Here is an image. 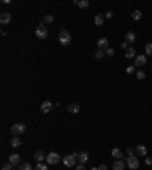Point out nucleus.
<instances>
[{
  "label": "nucleus",
  "instance_id": "7c9ffc66",
  "mask_svg": "<svg viewBox=\"0 0 152 170\" xmlns=\"http://www.w3.org/2000/svg\"><path fill=\"white\" fill-rule=\"evenodd\" d=\"M107 55H108L110 58H113L114 55H116V52H114V49H110V47H108V49H107Z\"/></svg>",
  "mask_w": 152,
  "mask_h": 170
},
{
  "label": "nucleus",
  "instance_id": "72a5a7b5",
  "mask_svg": "<svg viewBox=\"0 0 152 170\" xmlns=\"http://www.w3.org/2000/svg\"><path fill=\"white\" fill-rule=\"evenodd\" d=\"M134 152H135V150H134V149H131V147H128V149H126V153H128L129 156H131V155H134Z\"/></svg>",
  "mask_w": 152,
  "mask_h": 170
},
{
  "label": "nucleus",
  "instance_id": "39448f33",
  "mask_svg": "<svg viewBox=\"0 0 152 170\" xmlns=\"http://www.w3.org/2000/svg\"><path fill=\"white\" fill-rule=\"evenodd\" d=\"M35 36L40 38V40H44V38H47V29H46L44 24H40V26L35 29Z\"/></svg>",
  "mask_w": 152,
  "mask_h": 170
},
{
  "label": "nucleus",
  "instance_id": "f03ea898",
  "mask_svg": "<svg viewBox=\"0 0 152 170\" xmlns=\"http://www.w3.org/2000/svg\"><path fill=\"white\" fill-rule=\"evenodd\" d=\"M24 131H26V125L24 123H15V125L11 126V134L14 137H18L20 134L24 132Z\"/></svg>",
  "mask_w": 152,
  "mask_h": 170
},
{
  "label": "nucleus",
  "instance_id": "473e14b6",
  "mask_svg": "<svg viewBox=\"0 0 152 170\" xmlns=\"http://www.w3.org/2000/svg\"><path fill=\"white\" fill-rule=\"evenodd\" d=\"M113 15H114V14H113V11H108L107 14H105V18H113Z\"/></svg>",
  "mask_w": 152,
  "mask_h": 170
},
{
  "label": "nucleus",
  "instance_id": "6e6552de",
  "mask_svg": "<svg viewBox=\"0 0 152 170\" xmlns=\"http://www.w3.org/2000/svg\"><path fill=\"white\" fill-rule=\"evenodd\" d=\"M11 21H12V15L9 12H2V14H0V23L2 24H9Z\"/></svg>",
  "mask_w": 152,
  "mask_h": 170
},
{
  "label": "nucleus",
  "instance_id": "c85d7f7f",
  "mask_svg": "<svg viewBox=\"0 0 152 170\" xmlns=\"http://www.w3.org/2000/svg\"><path fill=\"white\" fill-rule=\"evenodd\" d=\"M145 52H146V55H152V43H148L145 46Z\"/></svg>",
  "mask_w": 152,
  "mask_h": 170
},
{
  "label": "nucleus",
  "instance_id": "4c0bfd02",
  "mask_svg": "<svg viewBox=\"0 0 152 170\" xmlns=\"http://www.w3.org/2000/svg\"><path fill=\"white\" fill-rule=\"evenodd\" d=\"M97 169H99V170H108V169H107V166H105V164H102V166H99V167H97Z\"/></svg>",
  "mask_w": 152,
  "mask_h": 170
},
{
  "label": "nucleus",
  "instance_id": "423d86ee",
  "mask_svg": "<svg viewBox=\"0 0 152 170\" xmlns=\"http://www.w3.org/2000/svg\"><path fill=\"white\" fill-rule=\"evenodd\" d=\"M62 164H64L66 167H75L76 164V158L73 155H66L64 158H62Z\"/></svg>",
  "mask_w": 152,
  "mask_h": 170
},
{
  "label": "nucleus",
  "instance_id": "4be33fe9",
  "mask_svg": "<svg viewBox=\"0 0 152 170\" xmlns=\"http://www.w3.org/2000/svg\"><path fill=\"white\" fill-rule=\"evenodd\" d=\"M131 18H132L134 21H138V20L142 18V12L138 11V9H135V11L132 12V14H131Z\"/></svg>",
  "mask_w": 152,
  "mask_h": 170
},
{
  "label": "nucleus",
  "instance_id": "4468645a",
  "mask_svg": "<svg viewBox=\"0 0 152 170\" xmlns=\"http://www.w3.org/2000/svg\"><path fill=\"white\" fill-rule=\"evenodd\" d=\"M79 109H81V107L78 105V103H69V107H67V111L70 114H78Z\"/></svg>",
  "mask_w": 152,
  "mask_h": 170
},
{
  "label": "nucleus",
  "instance_id": "e433bc0d",
  "mask_svg": "<svg viewBox=\"0 0 152 170\" xmlns=\"http://www.w3.org/2000/svg\"><path fill=\"white\" fill-rule=\"evenodd\" d=\"M145 163H146L148 166H152V158H146V160H145Z\"/></svg>",
  "mask_w": 152,
  "mask_h": 170
},
{
  "label": "nucleus",
  "instance_id": "c756f323",
  "mask_svg": "<svg viewBox=\"0 0 152 170\" xmlns=\"http://www.w3.org/2000/svg\"><path fill=\"white\" fill-rule=\"evenodd\" d=\"M12 167H14V166H12L11 163H6V164L2 166V170H12Z\"/></svg>",
  "mask_w": 152,
  "mask_h": 170
},
{
  "label": "nucleus",
  "instance_id": "ddd939ff",
  "mask_svg": "<svg viewBox=\"0 0 152 170\" xmlns=\"http://www.w3.org/2000/svg\"><path fill=\"white\" fill-rule=\"evenodd\" d=\"M146 62H148V59H146L145 55L135 56V67H143V65H146Z\"/></svg>",
  "mask_w": 152,
  "mask_h": 170
},
{
  "label": "nucleus",
  "instance_id": "f3484780",
  "mask_svg": "<svg viewBox=\"0 0 152 170\" xmlns=\"http://www.w3.org/2000/svg\"><path fill=\"white\" fill-rule=\"evenodd\" d=\"M104 21H105V15L104 14H96L94 15V24L96 26H102Z\"/></svg>",
  "mask_w": 152,
  "mask_h": 170
},
{
  "label": "nucleus",
  "instance_id": "dca6fc26",
  "mask_svg": "<svg viewBox=\"0 0 152 170\" xmlns=\"http://www.w3.org/2000/svg\"><path fill=\"white\" fill-rule=\"evenodd\" d=\"M111 155H113L116 160H122V158H123V152H122L119 147H114V149L111 150Z\"/></svg>",
  "mask_w": 152,
  "mask_h": 170
},
{
  "label": "nucleus",
  "instance_id": "c9c22d12",
  "mask_svg": "<svg viewBox=\"0 0 152 170\" xmlns=\"http://www.w3.org/2000/svg\"><path fill=\"white\" fill-rule=\"evenodd\" d=\"M120 49H125V50H126V49H128V43H125V41H123V43L120 44Z\"/></svg>",
  "mask_w": 152,
  "mask_h": 170
},
{
  "label": "nucleus",
  "instance_id": "1a4fd4ad",
  "mask_svg": "<svg viewBox=\"0 0 152 170\" xmlns=\"http://www.w3.org/2000/svg\"><path fill=\"white\" fill-rule=\"evenodd\" d=\"M97 49H100V50H107L108 49V38L107 36H102V38L97 40Z\"/></svg>",
  "mask_w": 152,
  "mask_h": 170
},
{
  "label": "nucleus",
  "instance_id": "aec40b11",
  "mask_svg": "<svg viewBox=\"0 0 152 170\" xmlns=\"http://www.w3.org/2000/svg\"><path fill=\"white\" fill-rule=\"evenodd\" d=\"M88 160H90V158H88V153H87V152H81V153H79V156H78L79 164H85Z\"/></svg>",
  "mask_w": 152,
  "mask_h": 170
},
{
  "label": "nucleus",
  "instance_id": "58836bf2",
  "mask_svg": "<svg viewBox=\"0 0 152 170\" xmlns=\"http://www.w3.org/2000/svg\"><path fill=\"white\" fill-rule=\"evenodd\" d=\"M72 155H73V156H75V158H76V160H78V156H79V152H73V153H72Z\"/></svg>",
  "mask_w": 152,
  "mask_h": 170
},
{
  "label": "nucleus",
  "instance_id": "b1692460",
  "mask_svg": "<svg viewBox=\"0 0 152 170\" xmlns=\"http://www.w3.org/2000/svg\"><path fill=\"white\" fill-rule=\"evenodd\" d=\"M105 56V50H100V49H97L96 52H94V58L96 59H102Z\"/></svg>",
  "mask_w": 152,
  "mask_h": 170
},
{
  "label": "nucleus",
  "instance_id": "6ab92c4d",
  "mask_svg": "<svg viewBox=\"0 0 152 170\" xmlns=\"http://www.w3.org/2000/svg\"><path fill=\"white\" fill-rule=\"evenodd\" d=\"M34 160H35L37 163H41L43 160H46V156H44V153H43L41 150H37V152L34 153Z\"/></svg>",
  "mask_w": 152,
  "mask_h": 170
},
{
  "label": "nucleus",
  "instance_id": "f704fd0d",
  "mask_svg": "<svg viewBox=\"0 0 152 170\" xmlns=\"http://www.w3.org/2000/svg\"><path fill=\"white\" fill-rule=\"evenodd\" d=\"M75 170H85V167H84V164H78L75 167Z\"/></svg>",
  "mask_w": 152,
  "mask_h": 170
},
{
  "label": "nucleus",
  "instance_id": "7ed1b4c3",
  "mask_svg": "<svg viewBox=\"0 0 152 170\" xmlns=\"http://www.w3.org/2000/svg\"><path fill=\"white\" fill-rule=\"evenodd\" d=\"M126 166H128L131 170H137L138 167H140V161H138L137 155H131L126 158Z\"/></svg>",
  "mask_w": 152,
  "mask_h": 170
},
{
  "label": "nucleus",
  "instance_id": "f257e3e1",
  "mask_svg": "<svg viewBox=\"0 0 152 170\" xmlns=\"http://www.w3.org/2000/svg\"><path fill=\"white\" fill-rule=\"evenodd\" d=\"M58 41H59L61 46H69V44L72 43V35H70V32L66 31V29H62V31L59 32V35H58Z\"/></svg>",
  "mask_w": 152,
  "mask_h": 170
},
{
  "label": "nucleus",
  "instance_id": "9b49d317",
  "mask_svg": "<svg viewBox=\"0 0 152 170\" xmlns=\"http://www.w3.org/2000/svg\"><path fill=\"white\" fill-rule=\"evenodd\" d=\"M146 153H148L146 146H143V144H137L135 146V155L137 156H146Z\"/></svg>",
  "mask_w": 152,
  "mask_h": 170
},
{
  "label": "nucleus",
  "instance_id": "cd10ccee",
  "mask_svg": "<svg viewBox=\"0 0 152 170\" xmlns=\"http://www.w3.org/2000/svg\"><path fill=\"white\" fill-rule=\"evenodd\" d=\"M34 170H47V166L43 164V163H38V164L34 167Z\"/></svg>",
  "mask_w": 152,
  "mask_h": 170
},
{
  "label": "nucleus",
  "instance_id": "a211bd4d",
  "mask_svg": "<svg viewBox=\"0 0 152 170\" xmlns=\"http://www.w3.org/2000/svg\"><path fill=\"white\" fill-rule=\"evenodd\" d=\"M134 41H135V34H134V32H126V35H125V43L131 44V43H134Z\"/></svg>",
  "mask_w": 152,
  "mask_h": 170
},
{
  "label": "nucleus",
  "instance_id": "ea45409f",
  "mask_svg": "<svg viewBox=\"0 0 152 170\" xmlns=\"http://www.w3.org/2000/svg\"><path fill=\"white\" fill-rule=\"evenodd\" d=\"M90 170H99V169H97V167H91Z\"/></svg>",
  "mask_w": 152,
  "mask_h": 170
},
{
  "label": "nucleus",
  "instance_id": "393cba45",
  "mask_svg": "<svg viewBox=\"0 0 152 170\" xmlns=\"http://www.w3.org/2000/svg\"><path fill=\"white\" fill-rule=\"evenodd\" d=\"M18 170H34V169H32L31 163H21L20 167H18Z\"/></svg>",
  "mask_w": 152,
  "mask_h": 170
},
{
  "label": "nucleus",
  "instance_id": "9d476101",
  "mask_svg": "<svg viewBox=\"0 0 152 170\" xmlns=\"http://www.w3.org/2000/svg\"><path fill=\"white\" fill-rule=\"evenodd\" d=\"M52 108H53V103L50 102V100H44V102L41 103V111L46 112V114L52 111Z\"/></svg>",
  "mask_w": 152,
  "mask_h": 170
},
{
  "label": "nucleus",
  "instance_id": "2eb2a0df",
  "mask_svg": "<svg viewBox=\"0 0 152 170\" xmlns=\"http://www.w3.org/2000/svg\"><path fill=\"white\" fill-rule=\"evenodd\" d=\"M9 144H11V147L18 149V147H21V140H20L18 137H12L11 141H9Z\"/></svg>",
  "mask_w": 152,
  "mask_h": 170
},
{
  "label": "nucleus",
  "instance_id": "5701e85b",
  "mask_svg": "<svg viewBox=\"0 0 152 170\" xmlns=\"http://www.w3.org/2000/svg\"><path fill=\"white\" fill-rule=\"evenodd\" d=\"M78 6H79L81 9H87L88 6H90V2H88V0H79V2H78Z\"/></svg>",
  "mask_w": 152,
  "mask_h": 170
},
{
  "label": "nucleus",
  "instance_id": "20e7f679",
  "mask_svg": "<svg viewBox=\"0 0 152 170\" xmlns=\"http://www.w3.org/2000/svg\"><path fill=\"white\" fill-rule=\"evenodd\" d=\"M59 158H61V156H59L56 152H49V153L46 155V163H47L49 166H55V164H58Z\"/></svg>",
  "mask_w": 152,
  "mask_h": 170
},
{
  "label": "nucleus",
  "instance_id": "bb28decb",
  "mask_svg": "<svg viewBox=\"0 0 152 170\" xmlns=\"http://www.w3.org/2000/svg\"><path fill=\"white\" fill-rule=\"evenodd\" d=\"M135 76H137V79L142 81V79H145V77H146V73H145L143 70H138V72L135 73Z\"/></svg>",
  "mask_w": 152,
  "mask_h": 170
},
{
  "label": "nucleus",
  "instance_id": "2f4dec72",
  "mask_svg": "<svg viewBox=\"0 0 152 170\" xmlns=\"http://www.w3.org/2000/svg\"><path fill=\"white\" fill-rule=\"evenodd\" d=\"M126 73H129V74L135 73V65H129V67L126 69Z\"/></svg>",
  "mask_w": 152,
  "mask_h": 170
},
{
  "label": "nucleus",
  "instance_id": "0eeeda50",
  "mask_svg": "<svg viewBox=\"0 0 152 170\" xmlns=\"http://www.w3.org/2000/svg\"><path fill=\"white\" fill-rule=\"evenodd\" d=\"M8 163H11L12 166H20L21 164V156L18 153H12V155H9V161Z\"/></svg>",
  "mask_w": 152,
  "mask_h": 170
},
{
  "label": "nucleus",
  "instance_id": "a878e982",
  "mask_svg": "<svg viewBox=\"0 0 152 170\" xmlns=\"http://www.w3.org/2000/svg\"><path fill=\"white\" fill-rule=\"evenodd\" d=\"M43 23H47V24L53 23V15H50V14H46V15L43 17Z\"/></svg>",
  "mask_w": 152,
  "mask_h": 170
},
{
  "label": "nucleus",
  "instance_id": "412c9836",
  "mask_svg": "<svg viewBox=\"0 0 152 170\" xmlns=\"http://www.w3.org/2000/svg\"><path fill=\"white\" fill-rule=\"evenodd\" d=\"M125 56L126 58H135V50L132 47H128V49L125 50Z\"/></svg>",
  "mask_w": 152,
  "mask_h": 170
},
{
  "label": "nucleus",
  "instance_id": "f8f14e48",
  "mask_svg": "<svg viewBox=\"0 0 152 170\" xmlns=\"http://www.w3.org/2000/svg\"><path fill=\"white\" fill-rule=\"evenodd\" d=\"M125 167H126V161L123 160H116L113 164V170H125Z\"/></svg>",
  "mask_w": 152,
  "mask_h": 170
}]
</instances>
